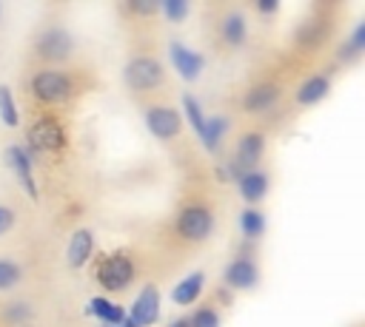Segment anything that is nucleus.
Masks as SVG:
<instances>
[{
	"label": "nucleus",
	"mask_w": 365,
	"mask_h": 327,
	"mask_svg": "<svg viewBox=\"0 0 365 327\" xmlns=\"http://www.w3.org/2000/svg\"><path fill=\"white\" fill-rule=\"evenodd\" d=\"M74 51H77V40L66 26L51 23L40 28V34L34 37V54L46 63H66L74 57Z\"/></svg>",
	"instance_id": "1"
},
{
	"label": "nucleus",
	"mask_w": 365,
	"mask_h": 327,
	"mask_svg": "<svg viewBox=\"0 0 365 327\" xmlns=\"http://www.w3.org/2000/svg\"><path fill=\"white\" fill-rule=\"evenodd\" d=\"M214 227H217V216L205 202L185 205L174 219V230L185 242H205L214 233Z\"/></svg>",
	"instance_id": "2"
},
{
	"label": "nucleus",
	"mask_w": 365,
	"mask_h": 327,
	"mask_svg": "<svg viewBox=\"0 0 365 327\" xmlns=\"http://www.w3.org/2000/svg\"><path fill=\"white\" fill-rule=\"evenodd\" d=\"M31 94H34V100H40V102H46V105L68 102V100L74 97V80H71L66 71L40 68V71L31 77Z\"/></svg>",
	"instance_id": "3"
},
{
	"label": "nucleus",
	"mask_w": 365,
	"mask_h": 327,
	"mask_svg": "<svg viewBox=\"0 0 365 327\" xmlns=\"http://www.w3.org/2000/svg\"><path fill=\"white\" fill-rule=\"evenodd\" d=\"M123 80H125V85H128L131 91L145 94V91H154V88H160V85L165 82V68H163V63H160L157 57L137 54V57H131V60L125 63Z\"/></svg>",
	"instance_id": "4"
},
{
	"label": "nucleus",
	"mask_w": 365,
	"mask_h": 327,
	"mask_svg": "<svg viewBox=\"0 0 365 327\" xmlns=\"http://www.w3.org/2000/svg\"><path fill=\"white\" fill-rule=\"evenodd\" d=\"M97 282L108 293H120L134 282V262L125 253H111L97 267Z\"/></svg>",
	"instance_id": "5"
},
{
	"label": "nucleus",
	"mask_w": 365,
	"mask_h": 327,
	"mask_svg": "<svg viewBox=\"0 0 365 327\" xmlns=\"http://www.w3.org/2000/svg\"><path fill=\"white\" fill-rule=\"evenodd\" d=\"M66 145V131L54 117H37L29 128V148L40 151V154H51L60 151Z\"/></svg>",
	"instance_id": "6"
},
{
	"label": "nucleus",
	"mask_w": 365,
	"mask_h": 327,
	"mask_svg": "<svg viewBox=\"0 0 365 327\" xmlns=\"http://www.w3.org/2000/svg\"><path fill=\"white\" fill-rule=\"evenodd\" d=\"M145 128L151 131V136L171 142L182 131V117L171 105H151V108H145Z\"/></svg>",
	"instance_id": "7"
},
{
	"label": "nucleus",
	"mask_w": 365,
	"mask_h": 327,
	"mask_svg": "<svg viewBox=\"0 0 365 327\" xmlns=\"http://www.w3.org/2000/svg\"><path fill=\"white\" fill-rule=\"evenodd\" d=\"M125 318L134 327H154L160 321V290H157V284H143L131 310H125Z\"/></svg>",
	"instance_id": "8"
},
{
	"label": "nucleus",
	"mask_w": 365,
	"mask_h": 327,
	"mask_svg": "<svg viewBox=\"0 0 365 327\" xmlns=\"http://www.w3.org/2000/svg\"><path fill=\"white\" fill-rule=\"evenodd\" d=\"M168 60H171L174 71H177L185 82L200 80L202 71H205V57H202L200 51L188 48V45L180 43V40H171V43H168Z\"/></svg>",
	"instance_id": "9"
},
{
	"label": "nucleus",
	"mask_w": 365,
	"mask_h": 327,
	"mask_svg": "<svg viewBox=\"0 0 365 327\" xmlns=\"http://www.w3.org/2000/svg\"><path fill=\"white\" fill-rule=\"evenodd\" d=\"M6 159H9V165H11V171H14L17 182H20V188H23L31 199H37V196H40V188H37V179H34V159H31L29 148H23V145H9Z\"/></svg>",
	"instance_id": "10"
},
{
	"label": "nucleus",
	"mask_w": 365,
	"mask_h": 327,
	"mask_svg": "<svg viewBox=\"0 0 365 327\" xmlns=\"http://www.w3.org/2000/svg\"><path fill=\"white\" fill-rule=\"evenodd\" d=\"M222 282L231 290H254L259 284V267L251 256H237L225 264L222 270Z\"/></svg>",
	"instance_id": "11"
},
{
	"label": "nucleus",
	"mask_w": 365,
	"mask_h": 327,
	"mask_svg": "<svg viewBox=\"0 0 365 327\" xmlns=\"http://www.w3.org/2000/svg\"><path fill=\"white\" fill-rule=\"evenodd\" d=\"M94 245H97L94 230L91 227H77L71 233L68 245H66V264L71 270H83L88 264V259L94 256Z\"/></svg>",
	"instance_id": "12"
},
{
	"label": "nucleus",
	"mask_w": 365,
	"mask_h": 327,
	"mask_svg": "<svg viewBox=\"0 0 365 327\" xmlns=\"http://www.w3.org/2000/svg\"><path fill=\"white\" fill-rule=\"evenodd\" d=\"M265 154V136L259 131H245L240 139H237V151H234V165L245 173L251 171Z\"/></svg>",
	"instance_id": "13"
},
{
	"label": "nucleus",
	"mask_w": 365,
	"mask_h": 327,
	"mask_svg": "<svg viewBox=\"0 0 365 327\" xmlns=\"http://www.w3.org/2000/svg\"><path fill=\"white\" fill-rule=\"evenodd\" d=\"M279 97H282V88L277 82H259V85L245 91L242 111L245 114H265V111H271L279 102Z\"/></svg>",
	"instance_id": "14"
},
{
	"label": "nucleus",
	"mask_w": 365,
	"mask_h": 327,
	"mask_svg": "<svg viewBox=\"0 0 365 327\" xmlns=\"http://www.w3.org/2000/svg\"><path fill=\"white\" fill-rule=\"evenodd\" d=\"M268 173L265 171H257V168H251V171H245L240 179H237V188H240V196L248 202V208H254L257 202H262L265 199V193H268Z\"/></svg>",
	"instance_id": "15"
},
{
	"label": "nucleus",
	"mask_w": 365,
	"mask_h": 327,
	"mask_svg": "<svg viewBox=\"0 0 365 327\" xmlns=\"http://www.w3.org/2000/svg\"><path fill=\"white\" fill-rule=\"evenodd\" d=\"M245 37H248L245 14H242V11H237V9L225 11V14H222V20H220V40H222L225 45H231V48H240V45L245 43Z\"/></svg>",
	"instance_id": "16"
},
{
	"label": "nucleus",
	"mask_w": 365,
	"mask_h": 327,
	"mask_svg": "<svg viewBox=\"0 0 365 327\" xmlns=\"http://www.w3.org/2000/svg\"><path fill=\"white\" fill-rule=\"evenodd\" d=\"M228 131H231V119L222 117V114H211V117H205V125H202V134H200V145L208 154H217L222 139L228 136Z\"/></svg>",
	"instance_id": "17"
},
{
	"label": "nucleus",
	"mask_w": 365,
	"mask_h": 327,
	"mask_svg": "<svg viewBox=\"0 0 365 327\" xmlns=\"http://www.w3.org/2000/svg\"><path fill=\"white\" fill-rule=\"evenodd\" d=\"M328 91H331V77L328 74H314V77H308L299 88H297V94H294V100H297V105H317V102H322L325 97H328Z\"/></svg>",
	"instance_id": "18"
},
{
	"label": "nucleus",
	"mask_w": 365,
	"mask_h": 327,
	"mask_svg": "<svg viewBox=\"0 0 365 327\" xmlns=\"http://www.w3.org/2000/svg\"><path fill=\"white\" fill-rule=\"evenodd\" d=\"M202 287H205V273H202V270H194V273H188L182 282L174 284L171 301L180 304V307H188V304H194V301L202 296Z\"/></svg>",
	"instance_id": "19"
},
{
	"label": "nucleus",
	"mask_w": 365,
	"mask_h": 327,
	"mask_svg": "<svg viewBox=\"0 0 365 327\" xmlns=\"http://www.w3.org/2000/svg\"><path fill=\"white\" fill-rule=\"evenodd\" d=\"M86 313H88L91 318L103 321L106 327H117V324L125 321V307H123V304H114V301H108V299H103V296H94V299L86 304Z\"/></svg>",
	"instance_id": "20"
},
{
	"label": "nucleus",
	"mask_w": 365,
	"mask_h": 327,
	"mask_svg": "<svg viewBox=\"0 0 365 327\" xmlns=\"http://www.w3.org/2000/svg\"><path fill=\"white\" fill-rule=\"evenodd\" d=\"M240 233H242L248 242H254V239H259V236L265 233V216H262L259 208H245V210L240 213Z\"/></svg>",
	"instance_id": "21"
},
{
	"label": "nucleus",
	"mask_w": 365,
	"mask_h": 327,
	"mask_svg": "<svg viewBox=\"0 0 365 327\" xmlns=\"http://www.w3.org/2000/svg\"><path fill=\"white\" fill-rule=\"evenodd\" d=\"M23 264H17L14 259H3L0 256V293H9L14 290L20 282H23Z\"/></svg>",
	"instance_id": "22"
},
{
	"label": "nucleus",
	"mask_w": 365,
	"mask_h": 327,
	"mask_svg": "<svg viewBox=\"0 0 365 327\" xmlns=\"http://www.w3.org/2000/svg\"><path fill=\"white\" fill-rule=\"evenodd\" d=\"M182 117L188 119L191 131H194V134H197V139H200V134H202V125H205V111H202V105L197 102V97H191V94H182Z\"/></svg>",
	"instance_id": "23"
},
{
	"label": "nucleus",
	"mask_w": 365,
	"mask_h": 327,
	"mask_svg": "<svg viewBox=\"0 0 365 327\" xmlns=\"http://www.w3.org/2000/svg\"><path fill=\"white\" fill-rule=\"evenodd\" d=\"M0 119L9 128L20 125V111H17V102H14V94H11L9 85H0Z\"/></svg>",
	"instance_id": "24"
},
{
	"label": "nucleus",
	"mask_w": 365,
	"mask_h": 327,
	"mask_svg": "<svg viewBox=\"0 0 365 327\" xmlns=\"http://www.w3.org/2000/svg\"><path fill=\"white\" fill-rule=\"evenodd\" d=\"M34 318V310H31V304L29 301H11V304H6V310H3V321L6 324H29Z\"/></svg>",
	"instance_id": "25"
},
{
	"label": "nucleus",
	"mask_w": 365,
	"mask_h": 327,
	"mask_svg": "<svg viewBox=\"0 0 365 327\" xmlns=\"http://www.w3.org/2000/svg\"><path fill=\"white\" fill-rule=\"evenodd\" d=\"M362 51H365V23H356V28L351 31V37H348V43L342 45L339 57H342V60H356Z\"/></svg>",
	"instance_id": "26"
},
{
	"label": "nucleus",
	"mask_w": 365,
	"mask_h": 327,
	"mask_svg": "<svg viewBox=\"0 0 365 327\" xmlns=\"http://www.w3.org/2000/svg\"><path fill=\"white\" fill-rule=\"evenodd\" d=\"M160 6V14L168 20V23H182L185 17H188V11H191V3L188 0H163V3H157Z\"/></svg>",
	"instance_id": "27"
},
{
	"label": "nucleus",
	"mask_w": 365,
	"mask_h": 327,
	"mask_svg": "<svg viewBox=\"0 0 365 327\" xmlns=\"http://www.w3.org/2000/svg\"><path fill=\"white\" fill-rule=\"evenodd\" d=\"M188 327H220V313L214 307H197L188 316Z\"/></svg>",
	"instance_id": "28"
},
{
	"label": "nucleus",
	"mask_w": 365,
	"mask_h": 327,
	"mask_svg": "<svg viewBox=\"0 0 365 327\" xmlns=\"http://www.w3.org/2000/svg\"><path fill=\"white\" fill-rule=\"evenodd\" d=\"M125 9H128L134 17H151V14H160V6H157V3H145V0H131V3H125Z\"/></svg>",
	"instance_id": "29"
},
{
	"label": "nucleus",
	"mask_w": 365,
	"mask_h": 327,
	"mask_svg": "<svg viewBox=\"0 0 365 327\" xmlns=\"http://www.w3.org/2000/svg\"><path fill=\"white\" fill-rule=\"evenodd\" d=\"M14 225H17V213H14L9 205L0 202V239L9 236V233L14 230Z\"/></svg>",
	"instance_id": "30"
},
{
	"label": "nucleus",
	"mask_w": 365,
	"mask_h": 327,
	"mask_svg": "<svg viewBox=\"0 0 365 327\" xmlns=\"http://www.w3.org/2000/svg\"><path fill=\"white\" fill-rule=\"evenodd\" d=\"M277 9H279L277 0H262V3H257V11H262V14H274Z\"/></svg>",
	"instance_id": "31"
},
{
	"label": "nucleus",
	"mask_w": 365,
	"mask_h": 327,
	"mask_svg": "<svg viewBox=\"0 0 365 327\" xmlns=\"http://www.w3.org/2000/svg\"><path fill=\"white\" fill-rule=\"evenodd\" d=\"M168 327H188V316H182V318H174Z\"/></svg>",
	"instance_id": "32"
},
{
	"label": "nucleus",
	"mask_w": 365,
	"mask_h": 327,
	"mask_svg": "<svg viewBox=\"0 0 365 327\" xmlns=\"http://www.w3.org/2000/svg\"><path fill=\"white\" fill-rule=\"evenodd\" d=\"M0 20H3V3H0Z\"/></svg>",
	"instance_id": "33"
}]
</instances>
